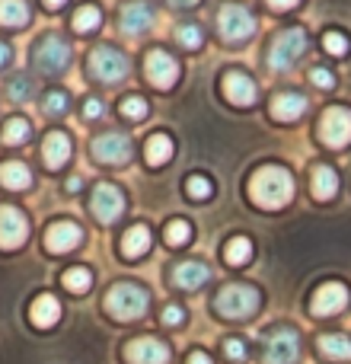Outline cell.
<instances>
[{"label":"cell","mask_w":351,"mask_h":364,"mask_svg":"<svg viewBox=\"0 0 351 364\" xmlns=\"http://www.w3.org/2000/svg\"><path fill=\"white\" fill-rule=\"evenodd\" d=\"M249 195L259 208L265 211H278L291 201L294 195V176L284 166H259L249 179Z\"/></svg>","instance_id":"6da1fadb"},{"label":"cell","mask_w":351,"mask_h":364,"mask_svg":"<svg viewBox=\"0 0 351 364\" xmlns=\"http://www.w3.org/2000/svg\"><path fill=\"white\" fill-rule=\"evenodd\" d=\"M147 307H151V294L131 282L115 284L106 294V310L115 320H138V316L147 314Z\"/></svg>","instance_id":"7a4b0ae2"},{"label":"cell","mask_w":351,"mask_h":364,"mask_svg":"<svg viewBox=\"0 0 351 364\" xmlns=\"http://www.w3.org/2000/svg\"><path fill=\"white\" fill-rule=\"evenodd\" d=\"M259 301H262L259 291L249 288V284H227V288H220L214 307L227 320H246V316H252L259 310Z\"/></svg>","instance_id":"3957f363"},{"label":"cell","mask_w":351,"mask_h":364,"mask_svg":"<svg viewBox=\"0 0 351 364\" xmlns=\"http://www.w3.org/2000/svg\"><path fill=\"white\" fill-rule=\"evenodd\" d=\"M217 32L224 42H243L256 32V16L243 4H224L217 10Z\"/></svg>","instance_id":"277c9868"},{"label":"cell","mask_w":351,"mask_h":364,"mask_svg":"<svg viewBox=\"0 0 351 364\" xmlns=\"http://www.w3.org/2000/svg\"><path fill=\"white\" fill-rule=\"evenodd\" d=\"M307 51V32L303 29H284L271 38V48H269V64L271 70H288L297 58Z\"/></svg>","instance_id":"5b68a950"},{"label":"cell","mask_w":351,"mask_h":364,"mask_svg":"<svg viewBox=\"0 0 351 364\" xmlns=\"http://www.w3.org/2000/svg\"><path fill=\"white\" fill-rule=\"evenodd\" d=\"M262 355L265 364H294L297 355H301V336L288 326L271 329L262 339Z\"/></svg>","instance_id":"8992f818"},{"label":"cell","mask_w":351,"mask_h":364,"mask_svg":"<svg viewBox=\"0 0 351 364\" xmlns=\"http://www.w3.org/2000/svg\"><path fill=\"white\" fill-rule=\"evenodd\" d=\"M32 64H36L42 74H48V77L61 74V70L70 64V48H68V42H64V38H58V36L38 38L36 48H32Z\"/></svg>","instance_id":"52a82bcc"},{"label":"cell","mask_w":351,"mask_h":364,"mask_svg":"<svg viewBox=\"0 0 351 364\" xmlns=\"http://www.w3.org/2000/svg\"><path fill=\"white\" fill-rule=\"evenodd\" d=\"M90 74L102 83H119L128 74V58L119 55L115 48H109V45H99L90 55Z\"/></svg>","instance_id":"ba28073f"},{"label":"cell","mask_w":351,"mask_h":364,"mask_svg":"<svg viewBox=\"0 0 351 364\" xmlns=\"http://www.w3.org/2000/svg\"><path fill=\"white\" fill-rule=\"evenodd\" d=\"M320 138L329 147H345L351 144V112L345 106H333L323 112L320 119Z\"/></svg>","instance_id":"9c48e42d"},{"label":"cell","mask_w":351,"mask_h":364,"mask_svg":"<svg viewBox=\"0 0 351 364\" xmlns=\"http://www.w3.org/2000/svg\"><path fill=\"white\" fill-rule=\"evenodd\" d=\"M29 237V220L19 208L0 205V250H16Z\"/></svg>","instance_id":"30bf717a"},{"label":"cell","mask_w":351,"mask_h":364,"mask_svg":"<svg viewBox=\"0 0 351 364\" xmlns=\"http://www.w3.org/2000/svg\"><path fill=\"white\" fill-rule=\"evenodd\" d=\"M90 211H93L96 220H102V224L119 220V214L125 211V195H122V188L119 186H109V182L96 186L93 188V201H90Z\"/></svg>","instance_id":"8fae6325"},{"label":"cell","mask_w":351,"mask_h":364,"mask_svg":"<svg viewBox=\"0 0 351 364\" xmlns=\"http://www.w3.org/2000/svg\"><path fill=\"white\" fill-rule=\"evenodd\" d=\"M93 157L102 164H125L131 157V138L119 132L99 134V138H93Z\"/></svg>","instance_id":"7c38bea8"},{"label":"cell","mask_w":351,"mask_h":364,"mask_svg":"<svg viewBox=\"0 0 351 364\" xmlns=\"http://www.w3.org/2000/svg\"><path fill=\"white\" fill-rule=\"evenodd\" d=\"M345 307H348V288L339 282H326L323 288H316L313 304H310L313 316H335Z\"/></svg>","instance_id":"4fadbf2b"},{"label":"cell","mask_w":351,"mask_h":364,"mask_svg":"<svg viewBox=\"0 0 351 364\" xmlns=\"http://www.w3.org/2000/svg\"><path fill=\"white\" fill-rule=\"evenodd\" d=\"M144 70H147V80L153 83V87H160V90H170L176 80H179V64L173 61L166 51H160V48H153L151 55H147V61H144Z\"/></svg>","instance_id":"5bb4252c"},{"label":"cell","mask_w":351,"mask_h":364,"mask_svg":"<svg viewBox=\"0 0 351 364\" xmlns=\"http://www.w3.org/2000/svg\"><path fill=\"white\" fill-rule=\"evenodd\" d=\"M125 358L131 364H166L170 361V348H166L160 339L141 336V339H131L125 346Z\"/></svg>","instance_id":"9a60e30c"},{"label":"cell","mask_w":351,"mask_h":364,"mask_svg":"<svg viewBox=\"0 0 351 364\" xmlns=\"http://www.w3.org/2000/svg\"><path fill=\"white\" fill-rule=\"evenodd\" d=\"M80 240H83V230L74 220H55L48 227V233H45V246L51 252H70L80 246Z\"/></svg>","instance_id":"2e32d148"},{"label":"cell","mask_w":351,"mask_h":364,"mask_svg":"<svg viewBox=\"0 0 351 364\" xmlns=\"http://www.w3.org/2000/svg\"><path fill=\"white\" fill-rule=\"evenodd\" d=\"M119 26L125 36H141V32H147L153 26V10L147 4H141V0L125 4L119 10Z\"/></svg>","instance_id":"e0dca14e"},{"label":"cell","mask_w":351,"mask_h":364,"mask_svg":"<svg viewBox=\"0 0 351 364\" xmlns=\"http://www.w3.org/2000/svg\"><path fill=\"white\" fill-rule=\"evenodd\" d=\"M224 93L233 106H252V102H256V80L239 74V70H230V74L224 77Z\"/></svg>","instance_id":"ac0fdd59"},{"label":"cell","mask_w":351,"mask_h":364,"mask_svg":"<svg viewBox=\"0 0 351 364\" xmlns=\"http://www.w3.org/2000/svg\"><path fill=\"white\" fill-rule=\"evenodd\" d=\"M303 112H307V96L294 93V90L278 93L275 102H271V115H275L278 122H294V119H301Z\"/></svg>","instance_id":"d6986e66"},{"label":"cell","mask_w":351,"mask_h":364,"mask_svg":"<svg viewBox=\"0 0 351 364\" xmlns=\"http://www.w3.org/2000/svg\"><path fill=\"white\" fill-rule=\"evenodd\" d=\"M42 157H45V166H51V170L64 166L70 160V138L64 132H51L42 141Z\"/></svg>","instance_id":"ffe728a7"},{"label":"cell","mask_w":351,"mask_h":364,"mask_svg":"<svg viewBox=\"0 0 351 364\" xmlns=\"http://www.w3.org/2000/svg\"><path fill=\"white\" fill-rule=\"evenodd\" d=\"M29 320L36 323L38 329H51L58 320H61V304H58L51 294H38L29 307Z\"/></svg>","instance_id":"44dd1931"},{"label":"cell","mask_w":351,"mask_h":364,"mask_svg":"<svg viewBox=\"0 0 351 364\" xmlns=\"http://www.w3.org/2000/svg\"><path fill=\"white\" fill-rule=\"evenodd\" d=\"M207 278H211V272H207L205 262H179L173 269V282L179 284V288H185V291L201 288Z\"/></svg>","instance_id":"7402d4cb"},{"label":"cell","mask_w":351,"mask_h":364,"mask_svg":"<svg viewBox=\"0 0 351 364\" xmlns=\"http://www.w3.org/2000/svg\"><path fill=\"white\" fill-rule=\"evenodd\" d=\"M0 186L10 188V192H23V188L32 186V173L26 164H19V160H6V164H0Z\"/></svg>","instance_id":"603a6c76"},{"label":"cell","mask_w":351,"mask_h":364,"mask_svg":"<svg viewBox=\"0 0 351 364\" xmlns=\"http://www.w3.org/2000/svg\"><path fill=\"white\" fill-rule=\"evenodd\" d=\"M151 250V230H147L144 224H138V227H131V230L122 237V252H125L128 259H138V256H144V252Z\"/></svg>","instance_id":"cb8c5ba5"},{"label":"cell","mask_w":351,"mask_h":364,"mask_svg":"<svg viewBox=\"0 0 351 364\" xmlns=\"http://www.w3.org/2000/svg\"><path fill=\"white\" fill-rule=\"evenodd\" d=\"M310 186H313L316 198L329 201L335 192H339V176H335L333 166H316V170H313V182H310Z\"/></svg>","instance_id":"d4e9b609"},{"label":"cell","mask_w":351,"mask_h":364,"mask_svg":"<svg viewBox=\"0 0 351 364\" xmlns=\"http://www.w3.org/2000/svg\"><path fill=\"white\" fill-rule=\"evenodd\" d=\"M320 352L333 361H348L351 358V339L348 336H339V333H329V336H320Z\"/></svg>","instance_id":"484cf974"},{"label":"cell","mask_w":351,"mask_h":364,"mask_svg":"<svg viewBox=\"0 0 351 364\" xmlns=\"http://www.w3.org/2000/svg\"><path fill=\"white\" fill-rule=\"evenodd\" d=\"M29 23V4L26 0H0V26H26Z\"/></svg>","instance_id":"4316f807"},{"label":"cell","mask_w":351,"mask_h":364,"mask_svg":"<svg viewBox=\"0 0 351 364\" xmlns=\"http://www.w3.org/2000/svg\"><path fill=\"white\" fill-rule=\"evenodd\" d=\"M144 157L151 166H163L166 160L173 157V141L166 138V134H153V138L144 144Z\"/></svg>","instance_id":"83f0119b"},{"label":"cell","mask_w":351,"mask_h":364,"mask_svg":"<svg viewBox=\"0 0 351 364\" xmlns=\"http://www.w3.org/2000/svg\"><path fill=\"white\" fill-rule=\"evenodd\" d=\"M224 259L230 265H246L252 259V243L246 237H233L230 243H227V250H224Z\"/></svg>","instance_id":"f1b7e54d"},{"label":"cell","mask_w":351,"mask_h":364,"mask_svg":"<svg viewBox=\"0 0 351 364\" xmlns=\"http://www.w3.org/2000/svg\"><path fill=\"white\" fill-rule=\"evenodd\" d=\"M99 23H102V13H99V6H93V4L80 6V10L74 13V29L77 32H93V29H99Z\"/></svg>","instance_id":"f546056e"},{"label":"cell","mask_w":351,"mask_h":364,"mask_svg":"<svg viewBox=\"0 0 351 364\" xmlns=\"http://www.w3.org/2000/svg\"><path fill=\"white\" fill-rule=\"evenodd\" d=\"M90 284H93V275H90L83 265H77V269H68V272H64V288L74 291V294H83Z\"/></svg>","instance_id":"4dcf8cb0"},{"label":"cell","mask_w":351,"mask_h":364,"mask_svg":"<svg viewBox=\"0 0 351 364\" xmlns=\"http://www.w3.org/2000/svg\"><path fill=\"white\" fill-rule=\"evenodd\" d=\"M23 141H29V122L26 119H10L4 128V144H23Z\"/></svg>","instance_id":"1f68e13d"},{"label":"cell","mask_w":351,"mask_h":364,"mask_svg":"<svg viewBox=\"0 0 351 364\" xmlns=\"http://www.w3.org/2000/svg\"><path fill=\"white\" fill-rule=\"evenodd\" d=\"M188 237H192V227H188L185 220H170V224H166V230H163L166 246H182Z\"/></svg>","instance_id":"d6a6232c"},{"label":"cell","mask_w":351,"mask_h":364,"mask_svg":"<svg viewBox=\"0 0 351 364\" xmlns=\"http://www.w3.org/2000/svg\"><path fill=\"white\" fill-rule=\"evenodd\" d=\"M68 106H70L68 93H61V90H51V93H45V112H48V115L68 112Z\"/></svg>","instance_id":"836d02e7"},{"label":"cell","mask_w":351,"mask_h":364,"mask_svg":"<svg viewBox=\"0 0 351 364\" xmlns=\"http://www.w3.org/2000/svg\"><path fill=\"white\" fill-rule=\"evenodd\" d=\"M176 38H179L182 48H198L201 42H205V36H201L198 26H179V32H176Z\"/></svg>","instance_id":"e575fe53"},{"label":"cell","mask_w":351,"mask_h":364,"mask_svg":"<svg viewBox=\"0 0 351 364\" xmlns=\"http://www.w3.org/2000/svg\"><path fill=\"white\" fill-rule=\"evenodd\" d=\"M323 48H326L329 55L342 58L348 51V38L342 36V32H326V36H323Z\"/></svg>","instance_id":"d590c367"},{"label":"cell","mask_w":351,"mask_h":364,"mask_svg":"<svg viewBox=\"0 0 351 364\" xmlns=\"http://www.w3.org/2000/svg\"><path fill=\"white\" fill-rule=\"evenodd\" d=\"M122 115H128V119H144V115H147V102L141 100V96H131V100L122 102Z\"/></svg>","instance_id":"8d00e7d4"},{"label":"cell","mask_w":351,"mask_h":364,"mask_svg":"<svg viewBox=\"0 0 351 364\" xmlns=\"http://www.w3.org/2000/svg\"><path fill=\"white\" fill-rule=\"evenodd\" d=\"M185 192L192 195V198H207V195H211V182L205 176H192L185 182Z\"/></svg>","instance_id":"74e56055"},{"label":"cell","mask_w":351,"mask_h":364,"mask_svg":"<svg viewBox=\"0 0 351 364\" xmlns=\"http://www.w3.org/2000/svg\"><path fill=\"white\" fill-rule=\"evenodd\" d=\"M310 80H313V87H320V90H333L335 87V77L329 74L326 68H313L310 70Z\"/></svg>","instance_id":"f35d334b"},{"label":"cell","mask_w":351,"mask_h":364,"mask_svg":"<svg viewBox=\"0 0 351 364\" xmlns=\"http://www.w3.org/2000/svg\"><path fill=\"white\" fill-rule=\"evenodd\" d=\"M6 90H10V100H29V80H26V77L10 80L6 83Z\"/></svg>","instance_id":"ab89813d"},{"label":"cell","mask_w":351,"mask_h":364,"mask_svg":"<svg viewBox=\"0 0 351 364\" xmlns=\"http://www.w3.org/2000/svg\"><path fill=\"white\" fill-rule=\"evenodd\" d=\"M224 352H227V358H233V361H243L246 358V346L239 339H227Z\"/></svg>","instance_id":"60d3db41"},{"label":"cell","mask_w":351,"mask_h":364,"mask_svg":"<svg viewBox=\"0 0 351 364\" xmlns=\"http://www.w3.org/2000/svg\"><path fill=\"white\" fill-rule=\"evenodd\" d=\"M182 320H185V314H182V307H176V304H170V307L163 310V323H166V326H179Z\"/></svg>","instance_id":"b9f144b4"},{"label":"cell","mask_w":351,"mask_h":364,"mask_svg":"<svg viewBox=\"0 0 351 364\" xmlns=\"http://www.w3.org/2000/svg\"><path fill=\"white\" fill-rule=\"evenodd\" d=\"M83 115H87V119H99V115H102V102L99 100H87V106H83Z\"/></svg>","instance_id":"7bdbcfd3"},{"label":"cell","mask_w":351,"mask_h":364,"mask_svg":"<svg viewBox=\"0 0 351 364\" xmlns=\"http://www.w3.org/2000/svg\"><path fill=\"white\" fill-rule=\"evenodd\" d=\"M265 4H269L271 10H291V6H297L301 0H265Z\"/></svg>","instance_id":"ee69618b"},{"label":"cell","mask_w":351,"mask_h":364,"mask_svg":"<svg viewBox=\"0 0 351 364\" xmlns=\"http://www.w3.org/2000/svg\"><path fill=\"white\" fill-rule=\"evenodd\" d=\"M185 364H211V358H207L205 352H192V355H188V361H185Z\"/></svg>","instance_id":"f6af8a7d"},{"label":"cell","mask_w":351,"mask_h":364,"mask_svg":"<svg viewBox=\"0 0 351 364\" xmlns=\"http://www.w3.org/2000/svg\"><path fill=\"white\" fill-rule=\"evenodd\" d=\"M6 61H10V48H6V45L4 42H0V68H4V64Z\"/></svg>","instance_id":"bcb514c9"},{"label":"cell","mask_w":351,"mask_h":364,"mask_svg":"<svg viewBox=\"0 0 351 364\" xmlns=\"http://www.w3.org/2000/svg\"><path fill=\"white\" fill-rule=\"evenodd\" d=\"M42 4H45V6H51V10H58V6H64L68 0H42Z\"/></svg>","instance_id":"7dc6e473"},{"label":"cell","mask_w":351,"mask_h":364,"mask_svg":"<svg viewBox=\"0 0 351 364\" xmlns=\"http://www.w3.org/2000/svg\"><path fill=\"white\" fill-rule=\"evenodd\" d=\"M173 6H192V4H198V0H170Z\"/></svg>","instance_id":"c3c4849f"}]
</instances>
